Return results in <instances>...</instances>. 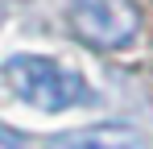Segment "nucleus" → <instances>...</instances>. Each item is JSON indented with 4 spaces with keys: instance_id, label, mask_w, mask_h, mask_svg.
<instances>
[{
    "instance_id": "obj_5",
    "label": "nucleus",
    "mask_w": 153,
    "mask_h": 149,
    "mask_svg": "<svg viewBox=\"0 0 153 149\" xmlns=\"http://www.w3.org/2000/svg\"><path fill=\"white\" fill-rule=\"evenodd\" d=\"M0 21H4V13H0Z\"/></svg>"
},
{
    "instance_id": "obj_2",
    "label": "nucleus",
    "mask_w": 153,
    "mask_h": 149,
    "mask_svg": "<svg viewBox=\"0 0 153 149\" xmlns=\"http://www.w3.org/2000/svg\"><path fill=\"white\" fill-rule=\"evenodd\" d=\"M71 25L87 46L124 50L141 33V13L132 0H71Z\"/></svg>"
},
{
    "instance_id": "obj_1",
    "label": "nucleus",
    "mask_w": 153,
    "mask_h": 149,
    "mask_svg": "<svg viewBox=\"0 0 153 149\" xmlns=\"http://www.w3.org/2000/svg\"><path fill=\"white\" fill-rule=\"evenodd\" d=\"M4 74L13 83V91L37 112H62L71 104H87L91 99L79 71L54 62V58H42V54H13L4 62Z\"/></svg>"
},
{
    "instance_id": "obj_3",
    "label": "nucleus",
    "mask_w": 153,
    "mask_h": 149,
    "mask_svg": "<svg viewBox=\"0 0 153 149\" xmlns=\"http://www.w3.org/2000/svg\"><path fill=\"white\" fill-rule=\"evenodd\" d=\"M46 149H149V141L132 124H91V128L54 137Z\"/></svg>"
},
{
    "instance_id": "obj_4",
    "label": "nucleus",
    "mask_w": 153,
    "mask_h": 149,
    "mask_svg": "<svg viewBox=\"0 0 153 149\" xmlns=\"http://www.w3.org/2000/svg\"><path fill=\"white\" fill-rule=\"evenodd\" d=\"M0 149H25V137L8 124H0Z\"/></svg>"
}]
</instances>
